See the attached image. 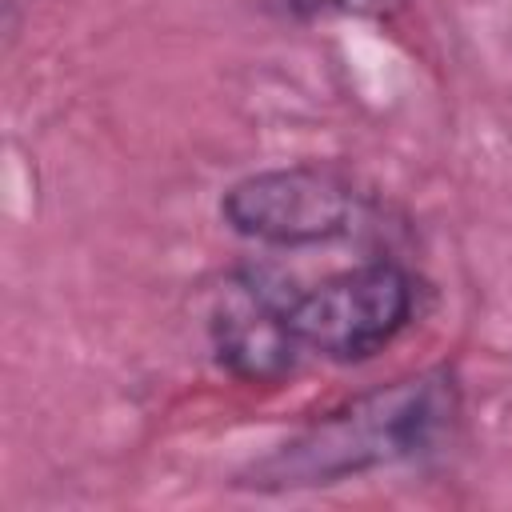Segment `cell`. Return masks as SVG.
Instances as JSON below:
<instances>
[{
	"label": "cell",
	"mask_w": 512,
	"mask_h": 512,
	"mask_svg": "<svg viewBox=\"0 0 512 512\" xmlns=\"http://www.w3.org/2000/svg\"><path fill=\"white\" fill-rule=\"evenodd\" d=\"M284 8L300 20L316 16H388L400 8V0H284Z\"/></svg>",
	"instance_id": "obj_5"
},
{
	"label": "cell",
	"mask_w": 512,
	"mask_h": 512,
	"mask_svg": "<svg viewBox=\"0 0 512 512\" xmlns=\"http://www.w3.org/2000/svg\"><path fill=\"white\" fill-rule=\"evenodd\" d=\"M416 292V276L380 256L296 292L288 320L300 348L332 364H360L384 352L412 324Z\"/></svg>",
	"instance_id": "obj_3"
},
{
	"label": "cell",
	"mask_w": 512,
	"mask_h": 512,
	"mask_svg": "<svg viewBox=\"0 0 512 512\" xmlns=\"http://www.w3.org/2000/svg\"><path fill=\"white\" fill-rule=\"evenodd\" d=\"M364 192L332 164H284L240 176L220 196V220L268 248H312L360 228Z\"/></svg>",
	"instance_id": "obj_2"
},
{
	"label": "cell",
	"mask_w": 512,
	"mask_h": 512,
	"mask_svg": "<svg viewBox=\"0 0 512 512\" xmlns=\"http://www.w3.org/2000/svg\"><path fill=\"white\" fill-rule=\"evenodd\" d=\"M292 296L296 288L272 268H236L220 284L208 312V344L232 380L272 388L296 372L304 348L288 320Z\"/></svg>",
	"instance_id": "obj_4"
},
{
	"label": "cell",
	"mask_w": 512,
	"mask_h": 512,
	"mask_svg": "<svg viewBox=\"0 0 512 512\" xmlns=\"http://www.w3.org/2000/svg\"><path fill=\"white\" fill-rule=\"evenodd\" d=\"M456 412L460 388L444 368L388 380L308 420L296 436L240 472L236 488L304 492L416 460L448 436Z\"/></svg>",
	"instance_id": "obj_1"
}]
</instances>
